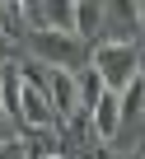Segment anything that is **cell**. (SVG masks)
Listing matches in <instances>:
<instances>
[{
  "mask_svg": "<svg viewBox=\"0 0 145 159\" xmlns=\"http://www.w3.org/2000/svg\"><path fill=\"white\" fill-rule=\"evenodd\" d=\"M24 47L33 61L42 66H66V70H84L89 66V42L80 33H61V28H28L24 33Z\"/></svg>",
  "mask_w": 145,
  "mask_h": 159,
  "instance_id": "obj_1",
  "label": "cell"
},
{
  "mask_svg": "<svg viewBox=\"0 0 145 159\" xmlns=\"http://www.w3.org/2000/svg\"><path fill=\"white\" fill-rule=\"evenodd\" d=\"M140 61L145 56H140V42L136 38H98L94 52H89V66L103 75V84L117 89V94L140 75Z\"/></svg>",
  "mask_w": 145,
  "mask_h": 159,
  "instance_id": "obj_2",
  "label": "cell"
},
{
  "mask_svg": "<svg viewBox=\"0 0 145 159\" xmlns=\"http://www.w3.org/2000/svg\"><path fill=\"white\" fill-rule=\"evenodd\" d=\"M47 94H52V108L66 122L84 117V98H80V70H66V66H47Z\"/></svg>",
  "mask_w": 145,
  "mask_h": 159,
  "instance_id": "obj_3",
  "label": "cell"
},
{
  "mask_svg": "<svg viewBox=\"0 0 145 159\" xmlns=\"http://www.w3.org/2000/svg\"><path fill=\"white\" fill-rule=\"evenodd\" d=\"M89 126H94L98 140H112V136L122 131V94H117V89H103V94H98V103L89 108Z\"/></svg>",
  "mask_w": 145,
  "mask_h": 159,
  "instance_id": "obj_4",
  "label": "cell"
},
{
  "mask_svg": "<svg viewBox=\"0 0 145 159\" xmlns=\"http://www.w3.org/2000/svg\"><path fill=\"white\" fill-rule=\"evenodd\" d=\"M108 28V0H75V33L94 47L98 38H108L103 33Z\"/></svg>",
  "mask_w": 145,
  "mask_h": 159,
  "instance_id": "obj_5",
  "label": "cell"
},
{
  "mask_svg": "<svg viewBox=\"0 0 145 159\" xmlns=\"http://www.w3.org/2000/svg\"><path fill=\"white\" fill-rule=\"evenodd\" d=\"M140 112H145V75H136L131 84L122 89V122H131Z\"/></svg>",
  "mask_w": 145,
  "mask_h": 159,
  "instance_id": "obj_6",
  "label": "cell"
},
{
  "mask_svg": "<svg viewBox=\"0 0 145 159\" xmlns=\"http://www.w3.org/2000/svg\"><path fill=\"white\" fill-rule=\"evenodd\" d=\"M0 159H33V154H28L24 136H14V140H0Z\"/></svg>",
  "mask_w": 145,
  "mask_h": 159,
  "instance_id": "obj_7",
  "label": "cell"
},
{
  "mask_svg": "<svg viewBox=\"0 0 145 159\" xmlns=\"http://www.w3.org/2000/svg\"><path fill=\"white\" fill-rule=\"evenodd\" d=\"M14 136H24V126H19L5 108H0V140H14Z\"/></svg>",
  "mask_w": 145,
  "mask_h": 159,
  "instance_id": "obj_8",
  "label": "cell"
},
{
  "mask_svg": "<svg viewBox=\"0 0 145 159\" xmlns=\"http://www.w3.org/2000/svg\"><path fill=\"white\" fill-rule=\"evenodd\" d=\"M0 108H5V66H0Z\"/></svg>",
  "mask_w": 145,
  "mask_h": 159,
  "instance_id": "obj_9",
  "label": "cell"
},
{
  "mask_svg": "<svg viewBox=\"0 0 145 159\" xmlns=\"http://www.w3.org/2000/svg\"><path fill=\"white\" fill-rule=\"evenodd\" d=\"M136 10H140V33H145V0H136Z\"/></svg>",
  "mask_w": 145,
  "mask_h": 159,
  "instance_id": "obj_10",
  "label": "cell"
},
{
  "mask_svg": "<svg viewBox=\"0 0 145 159\" xmlns=\"http://www.w3.org/2000/svg\"><path fill=\"white\" fill-rule=\"evenodd\" d=\"M122 159H145V150H131V154H122Z\"/></svg>",
  "mask_w": 145,
  "mask_h": 159,
  "instance_id": "obj_11",
  "label": "cell"
},
{
  "mask_svg": "<svg viewBox=\"0 0 145 159\" xmlns=\"http://www.w3.org/2000/svg\"><path fill=\"white\" fill-rule=\"evenodd\" d=\"M56 159H66V154H56Z\"/></svg>",
  "mask_w": 145,
  "mask_h": 159,
  "instance_id": "obj_12",
  "label": "cell"
}]
</instances>
